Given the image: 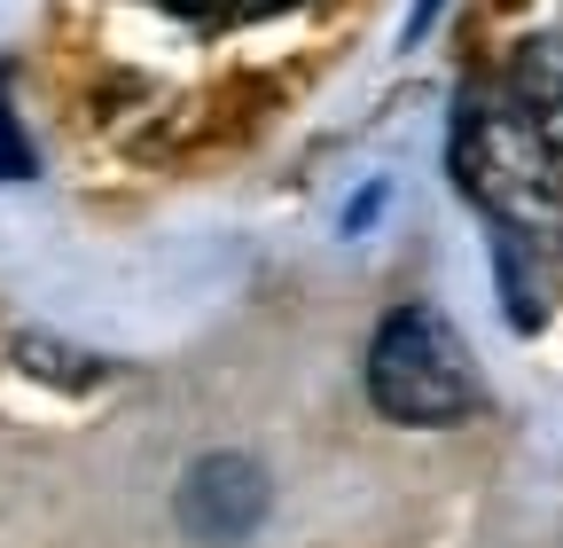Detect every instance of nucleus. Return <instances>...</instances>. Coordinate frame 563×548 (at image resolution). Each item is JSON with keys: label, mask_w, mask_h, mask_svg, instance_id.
Returning a JSON list of instances; mask_svg holds the SVG:
<instances>
[{"label": "nucleus", "mask_w": 563, "mask_h": 548, "mask_svg": "<svg viewBox=\"0 0 563 548\" xmlns=\"http://www.w3.org/2000/svg\"><path fill=\"white\" fill-rule=\"evenodd\" d=\"M32 173V142H24V125L9 110V87H0V180H24Z\"/></svg>", "instance_id": "5"}, {"label": "nucleus", "mask_w": 563, "mask_h": 548, "mask_svg": "<svg viewBox=\"0 0 563 548\" xmlns=\"http://www.w3.org/2000/svg\"><path fill=\"white\" fill-rule=\"evenodd\" d=\"M368 399L407 431H446L477 407V369L462 329L439 306H399L384 314L376 346H368Z\"/></svg>", "instance_id": "1"}, {"label": "nucleus", "mask_w": 563, "mask_h": 548, "mask_svg": "<svg viewBox=\"0 0 563 548\" xmlns=\"http://www.w3.org/2000/svg\"><path fill=\"white\" fill-rule=\"evenodd\" d=\"M493 259H501V291H509L517 329H540V291L525 283V251H517V235H501V243H493Z\"/></svg>", "instance_id": "3"}, {"label": "nucleus", "mask_w": 563, "mask_h": 548, "mask_svg": "<svg viewBox=\"0 0 563 548\" xmlns=\"http://www.w3.org/2000/svg\"><path fill=\"white\" fill-rule=\"evenodd\" d=\"M24 369L32 376H55V384H95L102 369L87 353H63V346H40V337H24Z\"/></svg>", "instance_id": "4"}, {"label": "nucleus", "mask_w": 563, "mask_h": 548, "mask_svg": "<svg viewBox=\"0 0 563 548\" xmlns=\"http://www.w3.org/2000/svg\"><path fill=\"white\" fill-rule=\"evenodd\" d=\"M266 517V470L251 454H203L180 478V533L196 548H243Z\"/></svg>", "instance_id": "2"}, {"label": "nucleus", "mask_w": 563, "mask_h": 548, "mask_svg": "<svg viewBox=\"0 0 563 548\" xmlns=\"http://www.w3.org/2000/svg\"><path fill=\"white\" fill-rule=\"evenodd\" d=\"M235 9H258V17H274V9H298V0H235Z\"/></svg>", "instance_id": "6"}]
</instances>
